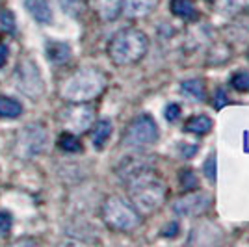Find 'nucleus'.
I'll return each mask as SVG.
<instances>
[{"instance_id": "30", "label": "nucleus", "mask_w": 249, "mask_h": 247, "mask_svg": "<svg viewBox=\"0 0 249 247\" xmlns=\"http://www.w3.org/2000/svg\"><path fill=\"white\" fill-rule=\"evenodd\" d=\"M180 153H182V155H184V158H190V156L194 155V153H196V145H192V147H188L186 143L182 145V147H180Z\"/></svg>"}, {"instance_id": "8", "label": "nucleus", "mask_w": 249, "mask_h": 247, "mask_svg": "<svg viewBox=\"0 0 249 247\" xmlns=\"http://www.w3.org/2000/svg\"><path fill=\"white\" fill-rule=\"evenodd\" d=\"M208 206H210V197L194 192V194H188L182 199H178L173 205V210L182 217H197L207 212Z\"/></svg>"}, {"instance_id": "3", "label": "nucleus", "mask_w": 249, "mask_h": 247, "mask_svg": "<svg viewBox=\"0 0 249 247\" xmlns=\"http://www.w3.org/2000/svg\"><path fill=\"white\" fill-rule=\"evenodd\" d=\"M126 184H128V190H130L132 205L142 214H151V212H155L156 208H160V205L164 203L166 188L155 176L153 169L143 173V175L136 176L134 180H130Z\"/></svg>"}, {"instance_id": "12", "label": "nucleus", "mask_w": 249, "mask_h": 247, "mask_svg": "<svg viewBox=\"0 0 249 247\" xmlns=\"http://www.w3.org/2000/svg\"><path fill=\"white\" fill-rule=\"evenodd\" d=\"M24 6L37 22L47 24L52 21V10L47 0H24Z\"/></svg>"}, {"instance_id": "31", "label": "nucleus", "mask_w": 249, "mask_h": 247, "mask_svg": "<svg viewBox=\"0 0 249 247\" xmlns=\"http://www.w3.org/2000/svg\"><path fill=\"white\" fill-rule=\"evenodd\" d=\"M6 60H8V49L4 45H0V67L6 63Z\"/></svg>"}, {"instance_id": "11", "label": "nucleus", "mask_w": 249, "mask_h": 247, "mask_svg": "<svg viewBox=\"0 0 249 247\" xmlns=\"http://www.w3.org/2000/svg\"><path fill=\"white\" fill-rule=\"evenodd\" d=\"M153 169V165H151V162L147 160V158H126L123 164H121V167L117 169V175L123 178L124 182H130V180H134L136 176L143 175V173H147V171H151Z\"/></svg>"}, {"instance_id": "5", "label": "nucleus", "mask_w": 249, "mask_h": 247, "mask_svg": "<svg viewBox=\"0 0 249 247\" xmlns=\"http://www.w3.org/2000/svg\"><path fill=\"white\" fill-rule=\"evenodd\" d=\"M160 132H158V124L156 121L147 115L142 113L134 117L130 124L126 126V132L123 136V145L130 147V149H142V147H149L158 141Z\"/></svg>"}, {"instance_id": "18", "label": "nucleus", "mask_w": 249, "mask_h": 247, "mask_svg": "<svg viewBox=\"0 0 249 247\" xmlns=\"http://www.w3.org/2000/svg\"><path fill=\"white\" fill-rule=\"evenodd\" d=\"M110 136H112V123H110L108 119H103V121L95 123V126L91 128V141H93V147L103 149Z\"/></svg>"}, {"instance_id": "14", "label": "nucleus", "mask_w": 249, "mask_h": 247, "mask_svg": "<svg viewBox=\"0 0 249 247\" xmlns=\"http://www.w3.org/2000/svg\"><path fill=\"white\" fill-rule=\"evenodd\" d=\"M156 6V0H124V15L130 19L145 17Z\"/></svg>"}, {"instance_id": "22", "label": "nucleus", "mask_w": 249, "mask_h": 247, "mask_svg": "<svg viewBox=\"0 0 249 247\" xmlns=\"http://www.w3.org/2000/svg\"><path fill=\"white\" fill-rule=\"evenodd\" d=\"M58 2L63 8V11L71 17H78L86 10V0H58Z\"/></svg>"}, {"instance_id": "2", "label": "nucleus", "mask_w": 249, "mask_h": 247, "mask_svg": "<svg viewBox=\"0 0 249 247\" xmlns=\"http://www.w3.org/2000/svg\"><path fill=\"white\" fill-rule=\"evenodd\" d=\"M106 88V76L97 69H80L62 86V97L69 103H88L99 97Z\"/></svg>"}, {"instance_id": "6", "label": "nucleus", "mask_w": 249, "mask_h": 247, "mask_svg": "<svg viewBox=\"0 0 249 247\" xmlns=\"http://www.w3.org/2000/svg\"><path fill=\"white\" fill-rule=\"evenodd\" d=\"M45 145H47V130L41 124H28L17 136L15 153L22 160H28V158H34L36 155L43 153Z\"/></svg>"}, {"instance_id": "23", "label": "nucleus", "mask_w": 249, "mask_h": 247, "mask_svg": "<svg viewBox=\"0 0 249 247\" xmlns=\"http://www.w3.org/2000/svg\"><path fill=\"white\" fill-rule=\"evenodd\" d=\"M178 180H180V186H182L184 192H194L199 186L197 176H196L194 171H190V169H182L180 175H178Z\"/></svg>"}, {"instance_id": "29", "label": "nucleus", "mask_w": 249, "mask_h": 247, "mask_svg": "<svg viewBox=\"0 0 249 247\" xmlns=\"http://www.w3.org/2000/svg\"><path fill=\"white\" fill-rule=\"evenodd\" d=\"M177 230H178V225H177L175 221H171V223H169V225H166L164 227V230H162V234H164V236H175L177 234Z\"/></svg>"}, {"instance_id": "32", "label": "nucleus", "mask_w": 249, "mask_h": 247, "mask_svg": "<svg viewBox=\"0 0 249 247\" xmlns=\"http://www.w3.org/2000/svg\"><path fill=\"white\" fill-rule=\"evenodd\" d=\"M227 103V99H225V93L223 91H218V99H216V108H221L223 104Z\"/></svg>"}, {"instance_id": "16", "label": "nucleus", "mask_w": 249, "mask_h": 247, "mask_svg": "<svg viewBox=\"0 0 249 247\" xmlns=\"http://www.w3.org/2000/svg\"><path fill=\"white\" fill-rule=\"evenodd\" d=\"M171 11L182 21H196L197 19V10L192 0H171Z\"/></svg>"}, {"instance_id": "26", "label": "nucleus", "mask_w": 249, "mask_h": 247, "mask_svg": "<svg viewBox=\"0 0 249 247\" xmlns=\"http://www.w3.org/2000/svg\"><path fill=\"white\" fill-rule=\"evenodd\" d=\"M0 26H2V30L6 32L15 30V17H13V13L10 10H4L0 13Z\"/></svg>"}, {"instance_id": "4", "label": "nucleus", "mask_w": 249, "mask_h": 247, "mask_svg": "<svg viewBox=\"0 0 249 247\" xmlns=\"http://www.w3.org/2000/svg\"><path fill=\"white\" fill-rule=\"evenodd\" d=\"M103 217L106 225L115 230H132L140 225L142 217L134 205L126 203L121 197H108L103 206Z\"/></svg>"}, {"instance_id": "25", "label": "nucleus", "mask_w": 249, "mask_h": 247, "mask_svg": "<svg viewBox=\"0 0 249 247\" xmlns=\"http://www.w3.org/2000/svg\"><path fill=\"white\" fill-rule=\"evenodd\" d=\"M203 173L207 175V178L210 182L216 180V155H210L207 160H205V164H203Z\"/></svg>"}, {"instance_id": "19", "label": "nucleus", "mask_w": 249, "mask_h": 247, "mask_svg": "<svg viewBox=\"0 0 249 247\" xmlns=\"http://www.w3.org/2000/svg\"><path fill=\"white\" fill-rule=\"evenodd\" d=\"M180 91L194 103H203L207 99V91H205V86L201 80H184L180 84Z\"/></svg>"}, {"instance_id": "28", "label": "nucleus", "mask_w": 249, "mask_h": 247, "mask_svg": "<svg viewBox=\"0 0 249 247\" xmlns=\"http://www.w3.org/2000/svg\"><path fill=\"white\" fill-rule=\"evenodd\" d=\"M178 115H180V108H178V104H169L166 108V119L167 121H177L178 119Z\"/></svg>"}, {"instance_id": "17", "label": "nucleus", "mask_w": 249, "mask_h": 247, "mask_svg": "<svg viewBox=\"0 0 249 247\" xmlns=\"http://www.w3.org/2000/svg\"><path fill=\"white\" fill-rule=\"evenodd\" d=\"M47 56L54 63H65L71 58V49L69 45L60 41H49L47 43Z\"/></svg>"}, {"instance_id": "7", "label": "nucleus", "mask_w": 249, "mask_h": 247, "mask_svg": "<svg viewBox=\"0 0 249 247\" xmlns=\"http://www.w3.org/2000/svg\"><path fill=\"white\" fill-rule=\"evenodd\" d=\"M13 80H15V86L32 99H39L43 95L45 86H43L41 72L32 60H22L19 63V67L13 72Z\"/></svg>"}, {"instance_id": "33", "label": "nucleus", "mask_w": 249, "mask_h": 247, "mask_svg": "<svg viewBox=\"0 0 249 247\" xmlns=\"http://www.w3.org/2000/svg\"><path fill=\"white\" fill-rule=\"evenodd\" d=\"M234 4H238V6H248L249 4V0H232Z\"/></svg>"}, {"instance_id": "27", "label": "nucleus", "mask_w": 249, "mask_h": 247, "mask_svg": "<svg viewBox=\"0 0 249 247\" xmlns=\"http://www.w3.org/2000/svg\"><path fill=\"white\" fill-rule=\"evenodd\" d=\"M11 216L8 212H0V234H8L11 229Z\"/></svg>"}, {"instance_id": "24", "label": "nucleus", "mask_w": 249, "mask_h": 247, "mask_svg": "<svg viewBox=\"0 0 249 247\" xmlns=\"http://www.w3.org/2000/svg\"><path fill=\"white\" fill-rule=\"evenodd\" d=\"M231 86L240 93L249 91V72L240 71V72H236V74H232V78H231Z\"/></svg>"}, {"instance_id": "21", "label": "nucleus", "mask_w": 249, "mask_h": 247, "mask_svg": "<svg viewBox=\"0 0 249 247\" xmlns=\"http://www.w3.org/2000/svg\"><path fill=\"white\" fill-rule=\"evenodd\" d=\"M58 145L62 147L63 151H67V153H78V151H82V145H80L78 138L73 132H63L60 136V140H58Z\"/></svg>"}, {"instance_id": "10", "label": "nucleus", "mask_w": 249, "mask_h": 247, "mask_svg": "<svg viewBox=\"0 0 249 247\" xmlns=\"http://www.w3.org/2000/svg\"><path fill=\"white\" fill-rule=\"evenodd\" d=\"M219 242H221V230L214 223H208V221H203L197 227H194L190 232V240H188L190 246H214Z\"/></svg>"}, {"instance_id": "13", "label": "nucleus", "mask_w": 249, "mask_h": 247, "mask_svg": "<svg viewBox=\"0 0 249 247\" xmlns=\"http://www.w3.org/2000/svg\"><path fill=\"white\" fill-rule=\"evenodd\" d=\"M93 8L103 21H114L123 8V0H93Z\"/></svg>"}, {"instance_id": "9", "label": "nucleus", "mask_w": 249, "mask_h": 247, "mask_svg": "<svg viewBox=\"0 0 249 247\" xmlns=\"http://www.w3.org/2000/svg\"><path fill=\"white\" fill-rule=\"evenodd\" d=\"M93 123V110L89 106H84V103H78V106L69 108L65 112V124L73 132H86Z\"/></svg>"}, {"instance_id": "20", "label": "nucleus", "mask_w": 249, "mask_h": 247, "mask_svg": "<svg viewBox=\"0 0 249 247\" xmlns=\"http://www.w3.org/2000/svg\"><path fill=\"white\" fill-rule=\"evenodd\" d=\"M22 113V106L17 101H13L10 97H0V117H19Z\"/></svg>"}, {"instance_id": "1", "label": "nucleus", "mask_w": 249, "mask_h": 247, "mask_svg": "<svg viewBox=\"0 0 249 247\" xmlns=\"http://www.w3.org/2000/svg\"><path fill=\"white\" fill-rule=\"evenodd\" d=\"M149 39L138 28H126L115 34L108 45V56L115 65H132L147 54Z\"/></svg>"}, {"instance_id": "15", "label": "nucleus", "mask_w": 249, "mask_h": 247, "mask_svg": "<svg viewBox=\"0 0 249 247\" xmlns=\"http://www.w3.org/2000/svg\"><path fill=\"white\" fill-rule=\"evenodd\" d=\"M184 130L190 132V134H197V136H205L212 130V121L208 119L207 115L199 113V115H192L184 123Z\"/></svg>"}]
</instances>
